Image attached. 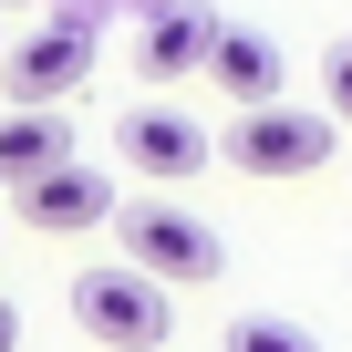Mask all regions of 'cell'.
Here are the masks:
<instances>
[{
    "mask_svg": "<svg viewBox=\"0 0 352 352\" xmlns=\"http://www.w3.org/2000/svg\"><path fill=\"white\" fill-rule=\"evenodd\" d=\"M218 11H197V0H155V11L135 21V73L145 83H187V73H208V52H218Z\"/></svg>",
    "mask_w": 352,
    "mask_h": 352,
    "instance_id": "5",
    "label": "cell"
},
{
    "mask_svg": "<svg viewBox=\"0 0 352 352\" xmlns=\"http://www.w3.org/2000/svg\"><path fill=\"white\" fill-rule=\"evenodd\" d=\"M321 94H331V104H321V114H331V124H352V42H342V52H331V63H321Z\"/></svg>",
    "mask_w": 352,
    "mask_h": 352,
    "instance_id": "11",
    "label": "cell"
},
{
    "mask_svg": "<svg viewBox=\"0 0 352 352\" xmlns=\"http://www.w3.org/2000/svg\"><path fill=\"white\" fill-rule=\"evenodd\" d=\"M11 197H21V218H32L42 239H83V228H104V218H114V176L73 155V166L32 176V187H11Z\"/></svg>",
    "mask_w": 352,
    "mask_h": 352,
    "instance_id": "7",
    "label": "cell"
},
{
    "mask_svg": "<svg viewBox=\"0 0 352 352\" xmlns=\"http://www.w3.org/2000/svg\"><path fill=\"white\" fill-rule=\"evenodd\" d=\"M208 83H218L239 114L280 104V42H270V32H249V21H228V32H218V52H208Z\"/></svg>",
    "mask_w": 352,
    "mask_h": 352,
    "instance_id": "9",
    "label": "cell"
},
{
    "mask_svg": "<svg viewBox=\"0 0 352 352\" xmlns=\"http://www.w3.org/2000/svg\"><path fill=\"white\" fill-rule=\"evenodd\" d=\"M218 352H321L300 321H280V311H249V321H228V342Z\"/></svg>",
    "mask_w": 352,
    "mask_h": 352,
    "instance_id": "10",
    "label": "cell"
},
{
    "mask_svg": "<svg viewBox=\"0 0 352 352\" xmlns=\"http://www.w3.org/2000/svg\"><path fill=\"white\" fill-rule=\"evenodd\" d=\"M114 155H124L135 176H197V166L218 155V135H208L197 114H176V104H135V114L114 124Z\"/></svg>",
    "mask_w": 352,
    "mask_h": 352,
    "instance_id": "6",
    "label": "cell"
},
{
    "mask_svg": "<svg viewBox=\"0 0 352 352\" xmlns=\"http://www.w3.org/2000/svg\"><path fill=\"white\" fill-rule=\"evenodd\" d=\"M0 11H32V0H0Z\"/></svg>",
    "mask_w": 352,
    "mask_h": 352,
    "instance_id": "13",
    "label": "cell"
},
{
    "mask_svg": "<svg viewBox=\"0 0 352 352\" xmlns=\"http://www.w3.org/2000/svg\"><path fill=\"white\" fill-rule=\"evenodd\" d=\"M0 52H11V42H0Z\"/></svg>",
    "mask_w": 352,
    "mask_h": 352,
    "instance_id": "14",
    "label": "cell"
},
{
    "mask_svg": "<svg viewBox=\"0 0 352 352\" xmlns=\"http://www.w3.org/2000/svg\"><path fill=\"white\" fill-rule=\"evenodd\" d=\"M52 166H73L63 104H11L0 114V187H32V176H52Z\"/></svg>",
    "mask_w": 352,
    "mask_h": 352,
    "instance_id": "8",
    "label": "cell"
},
{
    "mask_svg": "<svg viewBox=\"0 0 352 352\" xmlns=\"http://www.w3.org/2000/svg\"><path fill=\"white\" fill-rule=\"evenodd\" d=\"M11 342H21V311H11V300H0V352H11Z\"/></svg>",
    "mask_w": 352,
    "mask_h": 352,
    "instance_id": "12",
    "label": "cell"
},
{
    "mask_svg": "<svg viewBox=\"0 0 352 352\" xmlns=\"http://www.w3.org/2000/svg\"><path fill=\"white\" fill-rule=\"evenodd\" d=\"M331 145H342V124H331L321 104H259V114H239V124L218 135V155H228L239 176H321Z\"/></svg>",
    "mask_w": 352,
    "mask_h": 352,
    "instance_id": "3",
    "label": "cell"
},
{
    "mask_svg": "<svg viewBox=\"0 0 352 352\" xmlns=\"http://www.w3.org/2000/svg\"><path fill=\"white\" fill-rule=\"evenodd\" d=\"M73 321L94 342H114V352H155L176 331V290L145 280L135 259H94V270H73Z\"/></svg>",
    "mask_w": 352,
    "mask_h": 352,
    "instance_id": "2",
    "label": "cell"
},
{
    "mask_svg": "<svg viewBox=\"0 0 352 352\" xmlns=\"http://www.w3.org/2000/svg\"><path fill=\"white\" fill-rule=\"evenodd\" d=\"M114 249H124L145 280H166V290H208V280L228 270L218 228H208L197 208H176V197H135V208H114Z\"/></svg>",
    "mask_w": 352,
    "mask_h": 352,
    "instance_id": "1",
    "label": "cell"
},
{
    "mask_svg": "<svg viewBox=\"0 0 352 352\" xmlns=\"http://www.w3.org/2000/svg\"><path fill=\"white\" fill-rule=\"evenodd\" d=\"M83 73H94V32H83V21H42L32 42L0 52V83H11V104H63Z\"/></svg>",
    "mask_w": 352,
    "mask_h": 352,
    "instance_id": "4",
    "label": "cell"
}]
</instances>
